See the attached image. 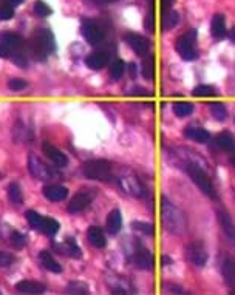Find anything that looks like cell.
<instances>
[{
  "instance_id": "obj_1",
  "label": "cell",
  "mask_w": 235,
  "mask_h": 295,
  "mask_svg": "<svg viewBox=\"0 0 235 295\" xmlns=\"http://www.w3.org/2000/svg\"><path fill=\"white\" fill-rule=\"evenodd\" d=\"M161 218L164 229L172 235H183L186 231V218L178 207L167 198L161 201Z\"/></svg>"
},
{
  "instance_id": "obj_2",
  "label": "cell",
  "mask_w": 235,
  "mask_h": 295,
  "mask_svg": "<svg viewBox=\"0 0 235 295\" xmlns=\"http://www.w3.org/2000/svg\"><path fill=\"white\" fill-rule=\"evenodd\" d=\"M31 48L34 51V56L39 60H45L48 54H51L56 48L54 36L50 30H39L34 32L31 42Z\"/></svg>"
},
{
  "instance_id": "obj_3",
  "label": "cell",
  "mask_w": 235,
  "mask_h": 295,
  "mask_svg": "<svg viewBox=\"0 0 235 295\" xmlns=\"http://www.w3.org/2000/svg\"><path fill=\"white\" fill-rule=\"evenodd\" d=\"M82 175L88 179L107 181L111 178V164L105 159L88 161L82 166Z\"/></svg>"
},
{
  "instance_id": "obj_4",
  "label": "cell",
  "mask_w": 235,
  "mask_h": 295,
  "mask_svg": "<svg viewBox=\"0 0 235 295\" xmlns=\"http://www.w3.org/2000/svg\"><path fill=\"white\" fill-rule=\"evenodd\" d=\"M187 173H189L190 179H192V181L195 182L197 187H198L201 192H203L204 195H207L210 200H217V198H218L217 192H215V189H214V185H212L210 179L207 178V175H206L203 170H201V167H198L197 164H189Z\"/></svg>"
},
{
  "instance_id": "obj_5",
  "label": "cell",
  "mask_w": 235,
  "mask_h": 295,
  "mask_svg": "<svg viewBox=\"0 0 235 295\" xmlns=\"http://www.w3.org/2000/svg\"><path fill=\"white\" fill-rule=\"evenodd\" d=\"M195 42H197V31L190 30L187 32H184L183 36L178 37L176 42V51L178 54L184 59V60H194L197 59L198 53L195 50Z\"/></svg>"
},
{
  "instance_id": "obj_6",
  "label": "cell",
  "mask_w": 235,
  "mask_h": 295,
  "mask_svg": "<svg viewBox=\"0 0 235 295\" xmlns=\"http://www.w3.org/2000/svg\"><path fill=\"white\" fill-rule=\"evenodd\" d=\"M28 169L33 177L40 181H51V179L58 178V173H56L50 166H47L40 158L33 155V153L28 156Z\"/></svg>"
},
{
  "instance_id": "obj_7",
  "label": "cell",
  "mask_w": 235,
  "mask_h": 295,
  "mask_svg": "<svg viewBox=\"0 0 235 295\" xmlns=\"http://www.w3.org/2000/svg\"><path fill=\"white\" fill-rule=\"evenodd\" d=\"M81 32H82L84 39L88 43H90V45H99V43L104 40V31H102V28H101L96 24V22H93V20L82 22Z\"/></svg>"
},
{
  "instance_id": "obj_8",
  "label": "cell",
  "mask_w": 235,
  "mask_h": 295,
  "mask_svg": "<svg viewBox=\"0 0 235 295\" xmlns=\"http://www.w3.org/2000/svg\"><path fill=\"white\" fill-rule=\"evenodd\" d=\"M126 42L129 43V47L135 51L139 58H147L149 51H150V42L141 34L136 32H127L126 34Z\"/></svg>"
},
{
  "instance_id": "obj_9",
  "label": "cell",
  "mask_w": 235,
  "mask_h": 295,
  "mask_svg": "<svg viewBox=\"0 0 235 295\" xmlns=\"http://www.w3.org/2000/svg\"><path fill=\"white\" fill-rule=\"evenodd\" d=\"M186 257L190 263H194L195 266H200V267L204 266L207 261V252L203 243L200 241H194L186 247Z\"/></svg>"
},
{
  "instance_id": "obj_10",
  "label": "cell",
  "mask_w": 235,
  "mask_h": 295,
  "mask_svg": "<svg viewBox=\"0 0 235 295\" xmlns=\"http://www.w3.org/2000/svg\"><path fill=\"white\" fill-rule=\"evenodd\" d=\"M119 182H121V189L126 193H129L132 196H136V198H139V196L144 195L142 184L139 182V179L136 177H133V175H122Z\"/></svg>"
},
{
  "instance_id": "obj_11",
  "label": "cell",
  "mask_w": 235,
  "mask_h": 295,
  "mask_svg": "<svg viewBox=\"0 0 235 295\" xmlns=\"http://www.w3.org/2000/svg\"><path fill=\"white\" fill-rule=\"evenodd\" d=\"M133 263L138 269H142V270H150L155 265V258H153V254L149 252L147 249L139 246L138 249H135V255H133Z\"/></svg>"
},
{
  "instance_id": "obj_12",
  "label": "cell",
  "mask_w": 235,
  "mask_h": 295,
  "mask_svg": "<svg viewBox=\"0 0 235 295\" xmlns=\"http://www.w3.org/2000/svg\"><path fill=\"white\" fill-rule=\"evenodd\" d=\"M92 201H93V195L90 192H77L73 196V200L70 201L67 209H68L70 213H79L84 209H87Z\"/></svg>"
},
{
  "instance_id": "obj_13",
  "label": "cell",
  "mask_w": 235,
  "mask_h": 295,
  "mask_svg": "<svg viewBox=\"0 0 235 295\" xmlns=\"http://www.w3.org/2000/svg\"><path fill=\"white\" fill-rule=\"evenodd\" d=\"M42 148H43V153L48 156V159L53 164H56L58 167H67V166H68V158H67L65 153H62V150L56 148L54 146H51L48 143L43 144Z\"/></svg>"
},
{
  "instance_id": "obj_14",
  "label": "cell",
  "mask_w": 235,
  "mask_h": 295,
  "mask_svg": "<svg viewBox=\"0 0 235 295\" xmlns=\"http://www.w3.org/2000/svg\"><path fill=\"white\" fill-rule=\"evenodd\" d=\"M67 195H68V190H67V187H64V185L48 184L43 187V196H45L48 201H53V203L65 200Z\"/></svg>"
},
{
  "instance_id": "obj_15",
  "label": "cell",
  "mask_w": 235,
  "mask_h": 295,
  "mask_svg": "<svg viewBox=\"0 0 235 295\" xmlns=\"http://www.w3.org/2000/svg\"><path fill=\"white\" fill-rule=\"evenodd\" d=\"M85 63L88 68L92 70H102L105 65L108 63V54L104 53V51H96V53H92L90 56L85 59Z\"/></svg>"
},
{
  "instance_id": "obj_16",
  "label": "cell",
  "mask_w": 235,
  "mask_h": 295,
  "mask_svg": "<svg viewBox=\"0 0 235 295\" xmlns=\"http://www.w3.org/2000/svg\"><path fill=\"white\" fill-rule=\"evenodd\" d=\"M87 236H88V241H90V244H93L95 247L102 249L107 244V239H105V235L102 232V229L98 227V226H92L90 229H88Z\"/></svg>"
},
{
  "instance_id": "obj_17",
  "label": "cell",
  "mask_w": 235,
  "mask_h": 295,
  "mask_svg": "<svg viewBox=\"0 0 235 295\" xmlns=\"http://www.w3.org/2000/svg\"><path fill=\"white\" fill-rule=\"evenodd\" d=\"M105 226H107L108 234H111V235H116L121 231V227H122V216H121V212L118 209L111 210L108 213Z\"/></svg>"
},
{
  "instance_id": "obj_18",
  "label": "cell",
  "mask_w": 235,
  "mask_h": 295,
  "mask_svg": "<svg viewBox=\"0 0 235 295\" xmlns=\"http://www.w3.org/2000/svg\"><path fill=\"white\" fill-rule=\"evenodd\" d=\"M56 247V252L64 254V255H70V257H76L79 258L81 257V249L77 246L71 238H68L64 244H54Z\"/></svg>"
},
{
  "instance_id": "obj_19",
  "label": "cell",
  "mask_w": 235,
  "mask_h": 295,
  "mask_svg": "<svg viewBox=\"0 0 235 295\" xmlns=\"http://www.w3.org/2000/svg\"><path fill=\"white\" fill-rule=\"evenodd\" d=\"M16 289L22 294H43L45 292V286L40 285L37 281H19L16 285Z\"/></svg>"
},
{
  "instance_id": "obj_20",
  "label": "cell",
  "mask_w": 235,
  "mask_h": 295,
  "mask_svg": "<svg viewBox=\"0 0 235 295\" xmlns=\"http://www.w3.org/2000/svg\"><path fill=\"white\" fill-rule=\"evenodd\" d=\"M39 260H40L42 266L45 267L47 270H50V272H54V274H59V272L62 270V266L53 258V255L48 252V250H42V252L39 254Z\"/></svg>"
},
{
  "instance_id": "obj_21",
  "label": "cell",
  "mask_w": 235,
  "mask_h": 295,
  "mask_svg": "<svg viewBox=\"0 0 235 295\" xmlns=\"http://www.w3.org/2000/svg\"><path fill=\"white\" fill-rule=\"evenodd\" d=\"M210 31H212V36L221 39L223 36L226 34V19L223 14H215L214 19H212V24H210Z\"/></svg>"
},
{
  "instance_id": "obj_22",
  "label": "cell",
  "mask_w": 235,
  "mask_h": 295,
  "mask_svg": "<svg viewBox=\"0 0 235 295\" xmlns=\"http://www.w3.org/2000/svg\"><path fill=\"white\" fill-rule=\"evenodd\" d=\"M218 220H220V224L223 227V231H225L226 236L235 244V226L231 220V216L226 212L221 210V212H218Z\"/></svg>"
},
{
  "instance_id": "obj_23",
  "label": "cell",
  "mask_w": 235,
  "mask_h": 295,
  "mask_svg": "<svg viewBox=\"0 0 235 295\" xmlns=\"http://www.w3.org/2000/svg\"><path fill=\"white\" fill-rule=\"evenodd\" d=\"M184 136L195 141V143H200V144H204L209 141L210 135L206 132L203 128H197V127H189L187 130H184Z\"/></svg>"
},
{
  "instance_id": "obj_24",
  "label": "cell",
  "mask_w": 235,
  "mask_h": 295,
  "mask_svg": "<svg viewBox=\"0 0 235 295\" xmlns=\"http://www.w3.org/2000/svg\"><path fill=\"white\" fill-rule=\"evenodd\" d=\"M223 277H225L226 283L229 286H235V261L228 258L225 261V265H223Z\"/></svg>"
},
{
  "instance_id": "obj_25",
  "label": "cell",
  "mask_w": 235,
  "mask_h": 295,
  "mask_svg": "<svg viewBox=\"0 0 235 295\" xmlns=\"http://www.w3.org/2000/svg\"><path fill=\"white\" fill-rule=\"evenodd\" d=\"M217 143L218 146L226 150V151H235V139L232 138V135L229 132H223L217 136Z\"/></svg>"
},
{
  "instance_id": "obj_26",
  "label": "cell",
  "mask_w": 235,
  "mask_h": 295,
  "mask_svg": "<svg viewBox=\"0 0 235 295\" xmlns=\"http://www.w3.org/2000/svg\"><path fill=\"white\" fill-rule=\"evenodd\" d=\"M178 20H180V16H178L176 11H167L163 16V30L169 31L172 28H175L178 25Z\"/></svg>"
},
{
  "instance_id": "obj_27",
  "label": "cell",
  "mask_w": 235,
  "mask_h": 295,
  "mask_svg": "<svg viewBox=\"0 0 235 295\" xmlns=\"http://www.w3.org/2000/svg\"><path fill=\"white\" fill-rule=\"evenodd\" d=\"M58 231H59V223L56 221V220H53V218L43 216V223H42V229H40V232H43L45 235H50V236H53V235L58 234Z\"/></svg>"
},
{
  "instance_id": "obj_28",
  "label": "cell",
  "mask_w": 235,
  "mask_h": 295,
  "mask_svg": "<svg viewBox=\"0 0 235 295\" xmlns=\"http://www.w3.org/2000/svg\"><path fill=\"white\" fill-rule=\"evenodd\" d=\"M0 40L9 48H17L22 43V37L16 34V32H2V34H0Z\"/></svg>"
},
{
  "instance_id": "obj_29",
  "label": "cell",
  "mask_w": 235,
  "mask_h": 295,
  "mask_svg": "<svg viewBox=\"0 0 235 295\" xmlns=\"http://www.w3.org/2000/svg\"><path fill=\"white\" fill-rule=\"evenodd\" d=\"M173 113L178 118H186L194 113V105L189 102H175L173 104Z\"/></svg>"
},
{
  "instance_id": "obj_30",
  "label": "cell",
  "mask_w": 235,
  "mask_h": 295,
  "mask_svg": "<svg viewBox=\"0 0 235 295\" xmlns=\"http://www.w3.org/2000/svg\"><path fill=\"white\" fill-rule=\"evenodd\" d=\"M209 110L212 113V116H214L217 121H225L228 113H226V107L223 105L221 102H212L209 104Z\"/></svg>"
},
{
  "instance_id": "obj_31",
  "label": "cell",
  "mask_w": 235,
  "mask_h": 295,
  "mask_svg": "<svg viewBox=\"0 0 235 295\" xmlns=\"http://www.w3.org/2000/svg\"><path fill=\"white\" fill-rule=\"evenodd\" d=\"M27 220H28V223H30V226H31L33 229H36V231L40 232L42 223H43V216H42L40 213H37L36 210H30V212L27 213Z\"/></svg>"
},
{
  "instance_id": "obj_32",
  "label": "cell",
  "mask_w": 235,
  "mask_h": 295,
  "mask_svg": "<svg viewBox=\"0 0 235 295\" xmlns=\"http://www.w3.org/2000/svg\"><path fill=\"white\" fill-rule=\"evenodd\" d=\"M144 63H142V76L145 79H150L153 81V76H155V63H153V58L147 56L144 58Z\"/></svg>"
},
{
  "instance_id": "obj_33",
  "label": "cell",
  "mask_w": 235,
  "mask_h": 295,
  "mask_svg": "<svg viewBox=\"0 0 235 295\" xmlns=\"http://www.w3.org/2000/svg\"><path fill=\"white\" fill-rule=\"evenodd\" d=\"M8 196H9V201L13 204H22V200H24V196H22V190H20V187L17 184H9Z\"/></svg>"
},
{
  "instance_id": "obj_34",
  "label": "cell",
  "mask_w": 235,
  "mask_h": 295,
  "mask_svg": "<svg viewBox=\"0 0 235 295\" xmlns=\"http://www.w3.org/2000/svg\"><path fill=\"white\" fill-rule=\"evenodd\" d=\"M124 68H126L124 60H121V59L115 60L113 63H111V67H110V76H111V79L118 81V79L121 78V76H122V73H124Z\"/></svg>"
},
{
  "instance_id": "obj_35",
  "label": "cell",
  "mask_w": 235,
  "mask_h": 295,
  "mask_svg": "<svg viewBox=\"0 0 235 295\" xmlns=\"http://www.w3.org/2000/svg\"><path fill=\"white\" fill-rule=\"evenodd\" d=\"M68 294H88V285L84 281H71L67 286Z\"/></svg>"
},
{
  "instance_id": "obj_36",
  "label": "cell",
  "mask_w": 235,
  "mask_h": 295,
  "mask_svg": "<svg viewBox=\"0 0 235 295\" xmlns=\"http://www.w3.org/2000/svg\"><path fill=\"white\" fill-rule=\"evenodd\" d=\"M192 94L195 97H209V96H215V91L210 85H198L192 91Z\"/></svg>"
},
{
  "instance_id": "obj_37",
  "label": "cell",
  "mask_w": 235,
  "mask_h": 295,
  "mask_svg": "<svg viewBox=\"0 0 235 295\" xmlns=\"http://www.w3.org/2000/svg\"><path fill=\"white\" fill-rule=\"evenodd\" d=\"M34 14L39 17H47L51 14V8L43 2V0H37L34 3Z\"/></svg>"
},
{
  "instance_id": "obj_38",
  "label": "cell",
  "mask_w": 235,
  "mask_h": 295,
  "mask_svg": "<svg viewBox=\"0 0 235 295\" xmlns=\"http://www.w3.org/2000/svg\"><path fill=\"white\" fill-rule=\"evenodd\" d=\"M27 243V236L24 234H20L17 231H13L11 232V244H13L16 249H22Z\"/></svg>"
},
{
  "instance_id": "obj_39",
  "label": "cell",
  "mask_w": 235,
  "mask_h": 295,
  "mask_svg": "<svg viewBox=\"0 0 235 295\" xmlns=\"http://www.w3.org/2000/svg\"><path fill=\"white\" fill-rule=\"evenodd\" d=\"M132 227L135 231H139L142 234H147V235H153L155 234V227L150 223H141V221H135L132 224Z\"/></svg>"
},
{
  "instance_id": "obj_40",
  "label": "cell",
  "mask_w": 235,
  "mask_h": 295,
  "mask_svg": "<svg viewBox=\"0 0 235 295\" xmlns=\"http://www.w3.org/2000/svg\"><path fill=\"white\" fill-rule=\"evenodd\" d=\"M9 59L13 60L17 67H20V68H27L28 67V62H27V58L24 56V54H20V53H13L9 56Z\"/></svg>"
},
{
  "instance_id": "obj_41",
  "label": "cell",
  "mask_w": 235,
  "mask_h": 295,
  "mask_svg": "<svg viewBox=\"0 0 235 295\" xmlns=\"http://www.w3.org/2000/svg\"><path fill=\"white\" fill-rule=\"evenodd\" d=\"M27 85H28V84H27V81H24V79H11V81L8 82V88L13 90V91H20V90H24Z\"/></svg>"
},
{
  "instance_id": "obj_42",
  "label": "cell",
  "mask_w": 235,
  "mask_h": 295,
  "mask_svg": "<svg viewBox=\"0 0 235 295\" xmlns=\"http://www.w3.org/2000/svg\"><path fill=\"white\" fill-rule=\"evenodd\" d=\"M14 17V8L8 5H0V20H9Z\"/></svg>"
},
{
  "instance_id": "obj_43",
  "label": "cell",
  "mask_w": 235,
  "mask_h": 295,
  "mask_svg": "<svg viewBox=\"0 0 235 295\" xmlns=\"http://www.w3.org/2000/svg\"><path fill=\"white\" fill-rule=\"evenodd\" d=\"M14 261H16V258L13 257V254H8V252H3V250H0V267L13 265Z\"/></svg>"
},
{
  "instance_id": "obj_44",
  "label": "cell",
  "mask_w": 235,
  "mask_h": 295,
  "mask_svg": "<svg viewBox=\"0 0 235 295\" xmlns=\"http://www.w3.org/2000/svg\"><path fill=\"white\" fill-rule=\"evenodd\" d=\"M9 56H11V48L5 45V43H0V58L9 59Z\"/></svg>"
},
{
  "instance_id": "obj_45",
  "label": "cell",
  "mask_w": 235,
  "mask_h": 295,
  "mask_svg": "<svg viewBox=\"0 0 235 295\" xmlns=\"http://www.w3.org/2000/svg\"><path fill=\"white\" fill-rule=\"evenodd\" d=\"M173 2H175V0H161V6H163V11H164V13H167V11H170Z\"/></svg>"
},
{
  "instance_id": "obj_46",
  "label": "cell",
  "mask_w": 235,
  "mask_h": 295,
  "mask_svg": "<svg viewBox=\"0 0 235 295\" xmlns=\"http://www.w3.org/2000/svg\"><path fill=\"white\" fill-rule=\"evenodd\" d=\"M132 94H133V96H150L149 91L141 90V87H135V90L132 91Z\"/></svg>"
},
{
  "instance_id": "obj_47",
  "label": "cell",
  "mask_w": 235,
  "mask_h": 295,
  "mask_svg": "<svg viewBox=\"0 0 235 295\" xmlns=\"http://www.w3.org/2000/svg\"><path fill=\"white\" fill-rule=\"evenodd\" d=\"M24 0H5V5H8V6H11V8H16V6H19Z\"/></svg>"
},
{
  "instance_id": "obj_48",
  "label": "cell",
  "mask_w": 235,
  "mask_h": 295,
  "mask_svg": "<svg viewBox=\"0 0 235 295\" xmlns=\"http://www.w3.org/2000/svg\"><path fill=\"white\" fill-rule=\"evenodd\" d=\"M129 71H130V78H135V76H136V65L130 63L129 65Z\"/></svg>"
},
{
  "instance_id": "obj_49",
  "label": "cell",
  "mask_w": 235,
  "mask_h": 295,
  "mask_svg": "<svg viewBox=\"0 0 235 295\" xmlns=\"http://www.w3.org/2000/svg\"><path fill=\"white\" fill-rule=\"evenodd\" d=\"M96 3H113V2H118V0H93Z\"/></svg>"
},
{
  "instance_id": "obj_50",
  "label": "cell",
  "mask_w": 235,
  "mask_h": 295,
  "mask_svg": "<svg viewBox=\"0 0 235 295\" xmlns=\"http://www.w3.org/2000/svg\"><path fill=\"white\" fill-rule=\"evenodd\" d=\"M229 39H231V42L235 43V28H232V31L229 32Z\"/></svg>"
},
{
  "instance_id": "obj_51",
  "label": "cell",
  "mask_w": 235,
  "mask_h": 295,
  "mask_svg": "<svg viewBox=\"0 0 235 295\" xmlns=\"http://www.w3.org/2000/svg\"><path fill=\"white\" fill-rule=\"evenodd\" d=\"M170 263H172V260L169 257H163V265H170Z\"/></svg>"
},
{
  "instance_id": "obj_52",
  "label": "cell",
  "mask_w": 235,
  "mask_h": 295,
  "mask_svg": "<svg viewBox=\"0 0 235 295\" xmlns=\"http://www.w3.org/2000/svg\"><path fill=\"white\" fill-rule=\"evenodd\" d=\"M231 162H232V166L235 167V158H232V161H231Z\"/></svg>"
},
{
  "instance_id": "obj_53",
  "label": "cell",
  "mask_w": 235,
  "mask_h": 295,
  "mask_svg": "<svg viewBox=\"0 0 235 295\" xmlns=\"http://www.w3.org/2000/svg\"><path fill=\"white\" fill-rule=\"evenodd\" d=\"M0 294H2V291H0Z\"/></svg>"
}]
</instances>
